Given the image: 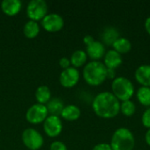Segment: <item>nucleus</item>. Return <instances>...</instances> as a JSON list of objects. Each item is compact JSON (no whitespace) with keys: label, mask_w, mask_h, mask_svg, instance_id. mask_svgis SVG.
<instances>
[{"label":"nucleus","mask_w":150,"mask_h":150,"mask_svg":"<svg viewBox=\"0 0 150 150\" xmlns=\"http://www.w3.org/2000/svg\"><path fill=\"white\" fill-rule=\"evenodd\" d=\"M80 79V72L77 69L70 66L69 68L63 69L59 77L60 83L64 88H73L75 87Z\"/></svg>","instance_id":"1a4fd4ad"},{"label":"nucleus","mask_w":150,"mask_h":150,"mask_svg":"<svg viewBox=\"0 0 150 150\" xmlns=\"http://www.w3.org/2000/svg\"><path fill=\"white\" fill-rule=\"evenodd\" d=\"M48 117V112L47 106L41 104H34L31 105L25 113L26 120L31 124H40L45 121Z\"/></svg>","instance_id":"0eeeda50"},{"label":"nucleus","mask_w":150,"mask_h":150,"mask_svg":"<svg viewBox=\"0 0 150 150\" xmlns=\"http://www.w3.org/2000/svg\"><path fill=\"white\" fill-rule=\"evenodd\" d=\"M85 52L88 57L91 58L92 61H99L100 59L104 58L106 50H105V46L103 44L102 41L95 40L92 43L86 46Z\"/></svg>","instance_id":"9b49d317"},{"label":"nucleus","mask_w":150,"mask_h":150,"mask_svg":"<svg viewBox=\"0 0 150 150\" xmlns=\"http://www.w3.org/2000/svg\"><path fill=\"white\" fill-rule=\"evenodd\" d=\"M83 76L87 84L99 86L107 79V69L100 61H91L85 64Z\"/></svg>","instance_id":"f03ea898"},{"label":"nucleus","mask_w":150,"mask_h":150,"mask_svg":"<svg viewBox=\"0 0 150 150\" xmlns=\"http://www.w3.org/2000/svg\"><path fill=\"white\" fill-rule=\"evenodd\" d=\"M135 88L130 79L125 76H116L112 83V93L120 101L131 100Z\"/></svg>","instance_id":"20e7f679"},{"label":"nucleus","mask_w":150,"mask_h":150,"mask_svg":"<svg viewBox=\"0 0 150 150\" xmlns=\"http://www.w3.org/2000/svg\"><path fill=\"white\" fill-rule=\"evenodd\" d=\"M103 59H104L103 63L105 64L107 69L115 70L116 69L120 67L123 62L122 55L113 49H110L106 51Z\"/></svg>","instance_id":"f8f14e48"},{"label":"nucleus","mask_w":150,"mask_h":150,"mask_svg":"<svg viewBox=\"0 0 150 150\" xmlns=\"http://www.w3.org/2000/svg\"><path fill=\"white\" fill-rule=\"evenodd\" d=\"M21 138L24 145L30 150H39L44 143L43 136L34 128H26L24 130Z\"/></svg>","instance_id":"423d86ee"},{"label":"nucleus","mask_w":150,"mask_h":150,"mask_svg":"<svg viewBox=\"0 0 150 150\" xmlns=\"http://www.w3.org/2000/svg\"><path fill=\"white\" fill-rule=\"evenodd\" d=\"M49 150H68V149H67V146L63 142L55 141L51 143Z\"/></svg>","instance_id":"393cba45"},{"label":"nucleus","mask_w":150,"mask_h":150,"mask_svg":"<svg viewBox=\"0 0 150 150\" xmlns=\"http://www.w3.org/2000/svg\"><path fill=\"white\" fill-rule=\"evenodd\" d=\"M110 145L112 150H134L135 138L130 129L120 127L112 134Z\"/></svg>","instance_id":"7ed1b4c3"},{"label":"nucleus","mask_w":150,"mask_h":150,"mask_svg":"<svg viewBox=\"0 0 150 150\" xmlns=\"http://www.w3.org/2000/svg\"><path fill=\"white\" fill-rule=\"evenodd\" d=\"M116 77V72L113 69H107V78L114 79Z\"/></svg>","instance_id":"c756f323"},{"label":"nucleus","mask_w":150,"mask_h":150,"mask_svg":"<svg viewBox=\"0 0 150 150\" xmlns=\"http://www.w3.org/2000/svg\"><path fill=\"white\" fill-rule=\"evenodd\" d=\"M124 116L126 117H132L136 112V105L132 100H127L120 102V111Z\"/></svg>","instance_id":"5701e85b"},{"label":"nucleus","mask_w":150,"mask_h":150,"mask_svg":"<svg viewBox=\"0 0 150 150\" xmlns=\"http://www.w3.org/2000/svg\"><path fill=\"white\" fill-rule=\"evenodd\" d=\"M144 138H145V142H146L147 145L150 147V129H148V130H147Z\"/></svg>","instance_id":"7c9ffc66"},{"label":"nucleus","mask_w":150,"mask_h":150,"mask_svg":"<svg viewBox=\"0 0 150 150\" xmlns=\"http://www.w3.org/2000/svg\"><path fill=\"white\" fill-rule=\"evenodd\" d=\"M91 107L98 117L110 120L120 113V101L112 92L102 91L93 98Z\"/></svg>","instance_id":"f257e3e1"},{"label":"nucleus","mask_w":150,"mask_h":150,"mask_svg":"<svg viewBox=\"0 0 150 150\" xmlns=\"http://www.w3.org/2000/svg\"><path fill=\"white\" fill-rule=\"evenodd\" d=\"M48 115L52 116H61V113L64 108V104L62 99L59 98H54L49 100V102L46 105Z\"/></svg>","instance_id":"dca6fc26"},{"label":"nucleus","mask_w":150,"mask_h":150,"mask_svg":"<svg viewBox=\"0 0 150 150\" xmlns=\"http://www.w3.org/2000/svg\"><path fill=\"white\" fill-rule=\"evenodd\" d=\"M94 40H95V39H94L91 35H86V36H84V38H83V43L85 44V46L90 45V44L92 43Z\"/></svg>","instance_id":"cd10ccee"},{"label":"nucleus","mask_w":150,"mask_h":150,"mask_svg":"<svg viewBox=\"0 0 150 150\" xmlns=\"http://www.w3.org/2000/svg\"><path fill=\"white\" fill-rule=\"evenodd\" d=\"M144 28H145L147 33L150 35V16L146 18V20L144 22Z\"/></svg>","instance_id":"c85d7f7f"},{"label":"nucleus","mask_w":150,"mask_h":150,"mask_svg":"<svg viewBox=\"0 0 150 150\" xmlns=\"http://www.w3.org/2000/svg\"><path fill=\"white\" fill-rule=\"evenodd\" d=\"M62 121L58 116L48 115V117L43 122L44 132L47 136L51 138L59 136L62 131Z\"/></svg>","instance_id":"9d476101"},{"label":"nucleus","mask_w":150,"mask_h":150,"mask_svg":"<svg viewBox=\"0 0 150 150\" xmlns=\"http://www.w3.org/2000/svg\"><path fill=\"white\" fill-rule=\"evenodd\" d=\"M112 49L115 50L116 52H118L119 54H127L131 51L132 49V43L131 41L125 37H120L119 39H117L114 43L112 44Z\"/></svg>","instance_id":"a211bd4d"},{"label":"nucleus","mask_w":150,"mask_h":150,"mask_svg":"<svg viewBox=\"0 0 150 150\" xmlns=\"http://www.w3.org/2000/svg\"><path fill=\"white\" fill-rule=\"evenodd\" d=\"M87 59H88V55L86 54V52L84 50H76L70 56V63L72 65V67L77 69L83 66H85L86 62H87Z\"/></svg>","instance_id":"6ab92c4d"},{"label":"nucleus","mask_w":150,"mask_h":150,"mask_svg":"<svg viewBox=\"0 0 150 150\" xmlns=\"http://www.w3.org/2000/svg\"><path fill=\"white\" fill-rule=\"evenodd\" d=\"M35 98L38 104L47 105L51 99V91L46 85H40L35 91Z\"/></svg>","instance_id":"aec40b11"},{"label":"nucleus","mask_w":150,"mask_h":150,"mask_svg":"<svg viewBox=\"0 0 150 150\" xmlns=\"http://www.w3.org/2000/svg\"><path fill=\"white\" fill-rule=\"evenodd\" d=\"M134 78L141 86L150 88L149 64H143L139 66L134 72Z\"/></svg>","instance_id":"ddd939ff"},{"label":"nucleus","mask_w":150,"mask_h":150,"mask_svg":"<svg viewBox=\"0 0 150 150\" xmlns=\"http://www.w3.org/2000/svg\"><path fill=\"white\" fill-rule=\"evenodd\" d=\"M47 4L44 0H32L26 6V15L30 20H42L47 14Z\"/></svg>","instance_id":"39448f33"},{"label":"nucleus","mask_w":150,"mask_h":150,"mask_svg":"<svg viewBox=\"0 0 150 150\" xmlns=\"http://www.w3.org/2000/svg\"><path fill=\"white\" fill-rule=\"evenodd\" d=\"M41 25L47 32H59L64 26V19L60 14L47 13L46 17L41 20Z\"/></svg>","instance_id":"6e6552de"},{"label":"nucleus","mask_w":150,"mask_h":150,"mask_svg":"<svg viewBox=\"0 0 150 150\" xmlns=\"http://www.w3.org/2000/svg\"><path fill=\"white\" fill-rule=\"evenodd\" d=\"M23 33L24 35L28 39H33L37 37L40 33V25L38 22L33 20L27 21L23 27Z\"/></svg>","instance_id":"412c9836"},{"label":"nucleus","mask_w":150,"mask_h":150,"mask_svg":"<svg viewBox=\"0 0 150 150\" xmlns=\"http://www.w3.org/2000/svg\"><path fill=\"white\" fill-rule=\"evenodd\" d=\"M120 36V33L119 31L112 26H109L105 28V30L102 33L101 38H102V41L103 44L105 45H108V46H112V44L114 43V41L119 39Z\"/></svg>","instance_id":"f3484780"},{"label":"nucleus","mask_w":150,"mask_h":150,"mask_svg":"<svg viewBox=\"0 0 150 150\" xmlns=\"http://www.w3.org/2000/svg\"><path fill=\"white\" fill-rule=\"evenodd\" d=\"M142 123L144 127L150 129V107H149L142 116Z\"/></svg>","instance_id":"b1692460"},{"label":"nucleus","mask_w":150,"mask_h":150,"mask_svg":"<svg viewBox=\"0 0 150 150\" xmlns=\"http://www.w3.org/2000/svg\"><path fill=\"white\" fill-rule=\"evenodd\" d=\"M81 116V110L78 106L75 105H65L61 116L63 120L67 121H76Z\"/></svg>","instance_id":"2eb2a0df"},{"label":"nucleus","mask_w":150,"mask_h":150,"mask_svg":"<svg viewBox=\"0 0 150 150\" xmlns=\"http://www.w3.org/2000/svg\"><path fill=\"white\" fill-rule=\"evenodd\" d=\"M59 64H60V67L62 69H66L70 67L71 63H70V60L67 57H62L60 59L59 61Z\"/></svg>","instance_id":"a878e982"},{"label":"nucleus","mask_w":150,"mask_h":150,"mask_svg":"<svg viewBox=\"0 0 150 150\" xmlns=\"http://www.w3.org/2000/svg\"><path fill=\"white\" fill-rule=\"evenodd\" d=\"M138 102L146 107H150V88L141 86L136 92Z\"/></svg>","instance_id":"4be33fe9"},{"label":"nucleus","mask_w":150,"mask_h":150,"mask_svg":"<svg viewBox=\"0 0 150 150\" xmlns=\"http://www.w3.org/2000/svg\"><path fill=\"white\" fill-rule=\"evenodd\" d=\"M92 150H112L111 148V145L109 143H105V142H102V143H98L97 145H95L93 147Z\"/></svg>","instance_id":"bb28decb"},{"label":"nucleus","mask_w":150,"mask_h":150,"mask_svg":"<svg viewBox=\"0 0 150 150\" xmlns=\"http://www.w3.org/2000/svg\"><path fill=\"white\" fill-rule=\"evenodd\" d=\"M22 3L19 0H4L1 3L2 11L10 17L16 16L21 10Z\"/></svg>","instance_id":"4468645a"}]
</instances>
